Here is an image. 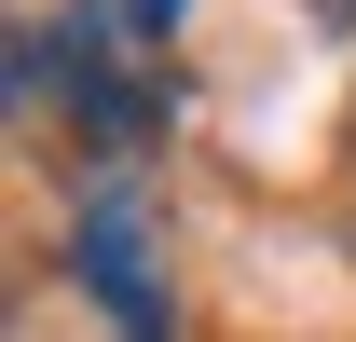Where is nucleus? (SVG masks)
I'll return each mask as SVG.
<instances>
[{
    "mask_svg": "<svg viewBox=\"0 0 356 342\" xmlns=\"http://www.w3.org/2000/svg\"><path fill=\"white\" fill-rule=\"evenodd\" d=\"M124 28H137V42H165V28H178V0H124Z\"/></svg>",
    "mask_w": 356,
    "mask_h": 342,
    "instance_id": "obj_1",
    "label": "nucleus"
},
{
    "mask_svg": "<svg viewBox=\"0 0 356 342\" xmlns=\"http://www.w3.org/2000/svg\"><path fill=\"white\" fill-rule=\"evenodd\" d=\"M315 14H329V28H356V0H315Z\"/></svg>",
    "mask_w": 356,
    "mask_h": 342,
    "instance_id": "obj_2",
    "label": "nucleus"
}]
</instances>
